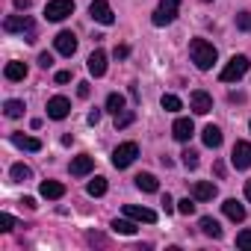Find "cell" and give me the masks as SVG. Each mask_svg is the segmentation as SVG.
<instances>
[{"label": "cell", "mask_w": 251, "mask_h": 251, "mask_svg": "<svg viewBox=\"0 0 251 251\" xmlns=\"http://www.w3.org/2000/svg\"><path fill=\"white\" fill-rule=\"evenodd\" d=\"M189 56H192V62H195V68H201V71H210L213 65H216V48L207 42V39H192L189 42Z\"/></svg>", "instance_id": "obj_1"}, {"label": "cell", "mask_w": 251, "mask_h": 251, "mask_svg": "<svg viewBox=\"0 0 251 251\" xmlns=\"http://www.w3.org/2000/svg\"><path fill=\"white\" fill-rule=\"evenodd\" d=\"M3 30L6 33H21V36H27V42H36V24H33L30 15H6Z\"/></svg>", "instance_id": "obj_2"}, {"label": "cell", "mask_w": 251, "mask_h": 251, "mask_svg": "<svg viewBox=\"0 0 251 251\" xmlns=\"http://www.w3.org/2000/svg\"><path fill=\"white\" fill-rule=\"evenodd\" d=\"M245 71H248V56H242V53H236V56H230V62L222 68V74H219V80L222 83H233V80H239V77H245Z\"/></svg>", "instance_id": "obj_3"}, {"label": "cell", "mask_w": 251, "mask_h": 251, "mask_svg": "<svg viewBox=\"0 0 251 251\" xmlns=\"http://www.w3.org/2000/svg\"><path fill=\"white\" fill-rule=\"evenodd\" d=\"M136 157H139V145L136 142H124V145H118L112 151V166L115 169H127Z\"/></svg>", "instance_id": "obj_4"}, {"label": "cell", "mask_w": 251, "mask_h": 251, "mask_svg": "<svg viewBox=\"0 0 251 251\" xmlns=\"http://www.w3.org/2000/svg\"><path fill=\"white\" fill-rule=\"evenodd\" d=\"M177 9H180V0H160V6H157V12H154L151 21L157 27H166V24H172L177 18Z\"/></svg>", "instance_id": "obj_5"}, {"label": "cell", "mask_w": 251, "mask_h": 251, "mask_svg": "<svg viewBox=\"0 0 251 251\" xmlns=\"http://www.w3.org/2000/svg\"><path fill=\"white\" fill-rule=\"evenodd\" d=\"M68 15H74V0H50L45 6V18L48 21H65Z\"/></svg>", "instance_id": "obj_6"}, {"label": "cell", "mask_w": 251, "mask_h": 251, "mask_svg": "<svg viewBox=\"0 0 251 251\" xmlns=\"http://www.w3.org/2000/svg\"><path fill=\"white\" fill-rule=\"evenodd\" d=\"M230 163L233 169H251V142H236L233 151H230Z\"/></svg>", "instance_id": "obj_7"}, {"label": "cell", "mask_w": 251, "mask_h": 251, "mask_svg": "<svg viewBox=\"0 0 251 251\" xmlns=\"http://www.w3.org/2000/svg\"><path fill=\"white\" fill-rule=\"evenodd\" d=\"M89 15H92L98 24H103V27L115 24V15H112V9H109V3H106V0H92V6H89Z\"/></svg>", "instance_id": "obj_8"}, {"label": "cell", "mask_w": 251, "mask_h": 251, "mask_svg": "<svg viewBox=\"0 0 251 251\" xmlns=\"http://www.w3.org/2000/svg\"><path fill=\"white\" fill-rule=\"evenodd\" d=\"M53 48H56L62 56H74V53H77V36H74L71 30H62V33H56Z\"/></svg>", "instance_id": "obj_9"}, {"label": "cell", "mask_w": 251, "mask_h": 251, "mask_svg": "<svg viewBox=\"0 0 251 251\" xmlns=\"http://www.w3.org/2000/svg\"><path fill=\"white\" fill-rule=\"evenodd\" d=\"M68 112H71V100H68V98L56 95V98H50V100H48V118H53V121H62Z\"/></svg>", "instance_id": "obj_10"}, {"label": "cell", "mask_w": 251, "mask_h": 251, "mask_svg": "<svg viewBox=\"0 0 251 251\" xmlns=\"http://www.w3.org/2000/svg\"><path fill=\"white\" fill-rule=\"evenodd\" d=\"M189 109H192V112H198V115H207V112L213 109V98H210L207 92H201V89H198V92H192V95H189Z\"/></svg>", "instance_id": "obj_11"}, {"label": "cell", "mask_w": 251, "mask_h": 251, "mask_svg": "<svg viewBox=\"0 0 251 251\" xmlns=\"http://www.w3.org/2000/svg\"><path fill=\"white\" fill-rule=\"evenodd\" d=\"M192 133H195L192 118H177V121L172 124V136H175L177 142H189V139H192Z\"/></svg>", "instance_id": "obj_12"}, {"label": "cell", "mask_w": 251, "mask_h": 251, "mask_svg": "<svg viewBox=\"0 0 251 251\" xmlns=\"http://www.w3.org/2000/svg\"><path fill=\"white\" fill-rule=\"evenodd\" d=\"M124 216H130L136 222H145V225H154L157 222V213L148 210V207H133V204H124Z\"/></svg>", "instance_id": "obj_13"}, {"label": "cell", "mask_w": 251, "mask_h": 251, "mask_svg": "<svg viewBox=\"0 0 251 251\" xmlns=\"http://www.w3.org/2000/svg\"><path fill=\"white\" fill-rule=\"evenodd\" d=\"M86 68H89L92 77H103V74H106V53H103V50H95V53L89 56Z\"/></svg>", "instance_id": "obj_14"}, {"label": "cell", "mask_w": 251, "mask_h": 251, "mask_svg": "<svg viewBox=\"0 0 251 251\" xmlns=\"http://www.w3.org/2000/svg\"><path fill=\"white\" fill-rule=\"evenodd\" d=\"M92 169H95V160H92L89 154H80V157L71 160V175H74V177H86Z\"/></svg>", "instance_id": "obj_15"}, {"label": "cell", "mask_w": 251, "mask_h": 251, "mask_svg": "<svg viewBox=\"0 0 251 251\" xmlns=\"http://www.w3.org/2000/svg\"><path fill=\"white\" fill-rule=\"evenodd\" d=\"M192 195H195V201H213V198L219 195V189H216V183H210V180H198V183L192 186Z\"/></svg>", "instance_id": "obj_16"}, {"label": "cell", "mask_w": 251, "mask_h": 251, "mask_svg": "<svg viewBox=\"0 0 251 251\" xmlns=\"http://www.w3.org/2000/svg\"><path fill=\"white\" fill-rule=\"evenodd\" d=\"M3 77H6L9 83H21V80L27 77V65H24V62H6Z\"/></svg>", "instance_id": "obj_17"}, {"label": "cell", "mask_w": 251, "mask_h": 251, "mask_svg": "<svg viewBox=\"0 0 251 251\" xmlns=\"http://www.w3.org/2000/svg\"><path fill=\"white\" fill-rule=\"evenodd\" d=\"M222 210H225V216H227L230 222H242V219H245V207H242L236 198H227V201L222 204Z\"/></svg>", "instance_id": "obj_18"}, {"label": "cell", "mask_w": 251, "mask_h": 251, "mask_svg": "<svg viewBox=\"0 0 251 251\" xmlns=\"http://www.w3.org/2000/svg\"><path fill=\"white\" fill-rule=\"evenodd\" d=\"M39 192H42V198L56 201V198H62V195H65V186H62V183H56V180H45V183L39 186Z\"/></svg>", "instance_id": "obj_19"}, {"label": "cell", "mask_w": 251, "mask_h": 251, "mask_svg": "<svg viewBox=\"0 0 251 251\" xmlns=\"http://www.w3.org/2000/svg\"><path fill=\"white\" fill-rule=\"evenodd\" d=\"M201 139H204L207 148H219V145H222V130L216 127V124H207L204 133H201Z\"/></svg>", "instance_id": "obj_20"}, {"label": "cell", "mask_w": 251, "mask_h": 251, "mask_svg": "<svg viewBox=\"0 0 251 251\" xmlns=\"http://www.w3.org/2000/svg\"><path fill=\"white\" fill-rule=\"evenodd\" d=\"M112 230H115V233H124V236H133L139 227H136V219L127 216V219H115V222H112Z\"/></svg>", "instance_id": "obj_21"}, {"label": "cell", "mask_w": 251, "mask_h": 251, "mask_svg": "<svg viewBox=\"0 0 251 251\" xmlns=\"http://www.w3.org/2000/svg\"><path fill=\"white\" fill-rule=\"evenodd\" d=\"M136 189H142V192H157V189H160V180H157L154 175L142 172V175H136Z\"/></svg>", "instance_id": "obj_22"}, {"label": "cell", "mask_w": 251, "mask_h": 251, "mask_svg": "<svg viewBox=\"0 0 251 251\" xmlns=\"http://www.w3.org/2000/svg\"><path fill=\"white\" fill-rule=\"evenodd\" d=\"M12 142H15L18 148H24V151H42V142H39V139H33V136H21V133H12Z\"/></svg>", "instance_id": "obj_23"}, {"label": "cell", "mask_w": 251, "mask_h": 251, "mask_svg": "<svg viewBox=\"0 0 251 251\" xmlns=\"http://www.w3.org/2000/svg\"><path fill=\"white\" fill-rule=\"evenodd\" d=\"M9 175H12V180H15V183H27V180L33 177V169H30V166H24V163H15V166L9 169Z\"/></svg>", "instance_id": "obj_24"}, {"label": "cell", "mask_w": 251, "mask_h": 251, "mask_svg": "<svg viewBox=\"0 0 251 251\" xmlns=\"http://www.w3.org/2000/svg\"><path fill=\"white\" fill-rule=\"evenodd\" d=\"M201 230H204V236H213V239L222 236V227H219V222L213 216H201Z\"/></svg>", "instance_id": "obj_25"}, {"label": "cell", "mask_w": 251, "mask_h": 251, "mask_svg": "<svg viewBox=\"0 0 251 251\" xmlns=\"http://www.w3.org/2000/svg\"><path fill=\"white\" fill-rule=\"evenodd\" d=\"M106 109H109L112 115H118V112H124V95H118V92H112V95L106 98Z\"/></svg>", "instance_id": "obj_26"}, {"label": "cell", "mask_w": 251, "mask_h": 251, "mask_svg": "<svg viewBox=\"0 0 251 251\" xmlns=\"http://www.w3.org/2000/svg\"><path fill=\"white\" fill-rule=\"evenodd\" d=\"M3 112H6L9 118H21V115H24V100H6V103H3Z\"/></svg>", "instance_id": "obj_27"}, {"label": "cell", "mask_w": 251, "mask_h": 251, "mask_svg": "<svg viewBox=\"0 0 251 251\" xmlns=\"http://www.w3.org/2000/svg\"><path fill=\"white\" fill-rule=\"evenodd\" d=\"M86 192H89L92 198H100V195L106 192V180H103V177H95V180H89V186H86Z\"/></svg>", "instance_id": "obj_28"}, {"label": "cell", "mask_w": 251, "mask_h": 251, "mask_svg": "<svg viewBox=\"0 0 251 251\" xmlns=\"http://www.w3.org/2000/svg\"><path fill=\"white\" fill-rule=\"evenodd\" d=\"M163 109L166 112H177V109H183V103H180L177 95H163Z\"/></svg>", "instance_id": "obj_29"}, {"label": "cell", "mask_w": 251, "mask_h": 251, "mask_svg": "<svg viewBox=\"0 0 251 251\" xmlns=\"http://www.w3.org/2000/svg\"><path fill=\"white\" fill-rule=\"evenodd\" d=\"M180 163H183L186 169H198V151H192V148H186V151L180 154Z\"/></svg>", "instance_id": "obj_30"}, {"label": "cell", "mask_w": 251, "mask_h": 251, "mask_svg": "<svg viewBox=\"0 0 251 251\" xmlns=\"http://www.w3.org/2000/svg\"><path fill=\"white\" fill-rule=\"evenodd\" d=\"M133 118H136V115H133L130 109L118 112V115H115V127H127V124H133Z\"/></svg>", "instance_id": "obj_31"}, {"label": "cell", "mask_w": 251, "mask_h": 251, "mask_svg": "<svg viewBox=\"0 0 251 251\" xmlns=\"http://www.w3.org/2000/svg\"><path fill=\"white\" fill-rule=\"evenodd\" d=\"M177 213L192 216V213H195V201H192V198H180V201H177Z\"/></svg>", "instance_id": "obj_32"}, {"label": "cell", "mask_w": 251, "mask_h": 251, "mask_svg": "<svg viewBox=\"0 0 251 251\" xmlns=\"http://www.w3.org/2000/svg\"><path fill=\"white\" fill-rule=\"evenodd\" d=\"M236 27H239L242 33H251V12H239V15H236Z\"/></svg>", "instance_id": "obj_33"}, {"label": "cell", "mask_w": 251, "mask_h": 251, "mask_svg": "<svg viewBox=\"0 0 251 251\" xmlns=\"http://www.w3.org/2000/svg\"><path fill=\"white\" fill-rule=\"evenodd\" d=\"M236 245H239V248H251V230L236 233Z\"/></svg>", "instance_id": "obj_34"}, {"label": "cell", "mask_w": 251, "mask_h": 251, "mask_svg": "<svg viewBox=\"0 0 251 251\" xmlns=\"http://www.w3.org/2000/svg\"><path fill=\"white\" fill-rule=\"evenodd\" d=\"M112 56H115V59H127V56H130V48H127V45H115Z\"/></svg>", "instance_id": "obj_35"}, {"label": "cell", "mask_w": 251, "mask_h": 251, "mask_svg": "<svg viewBox=\"0 0 251 251\" xmlns=\"http://www.w3.org/2000/svg\"><path fill=\"white\" fill-rule=\"evenodd\" d=\"M0 225H3V230H12V227H15V219H12L9 213H3V216H0Z\"/></svg>", "instance_id": "obj_36"}, {"label": "cell", "mask_w": 251, "mask_h": 251, "mask_svg": "<svg viewBox=\"0 0 251 251\" xmlns=\"http://www.w3.org/2000/svg\"><path fill=\"white\" fill-rule=\"evenodd\" d=\"M77 95H80V98H89V95H92V86H89V83H77Z\"/></svg>", "instance_id": "obj_37"}, {"label": "cell", "mask_w": 251, "mask_h": 251, "mask_svg": "<svg viewBox=\"0 0 251 251\" xmlns=\"http://www.w3.org/2000/svg\"><path fill=\"white\" fill-rule=\"evenodd\" d=\"M39 65H42V68H50V65H53V56H50V53H42V56H39Z\"/></svg>", "instance_id": "obj_38"}, {"label": "cell", "mask_w": 251, "mask_h": 251, "mask_svg": "<svg viewBox=\"0 0 251 251\" xmlns=\"http://www.w3.org/2000/svg\"><path fill=\"white\" fill-rule=\"evenodd\" d=\"M56 83H71V71H56Z\"/></svg>", "instance_id": "obj_39"}, {"label": "cell", "mask_w": 251, "mask_h": 251, "mask_svg": "<svg viewBox=\"0 0 251 251\" xmlns=\"http://www.w3.org/2000/svg\"><path fill=\"white\" fill-rule=\"evenodd\" d=\"M163 207H166V213L177 210V207H175V201H172V195H163Z\"/></svg>", "instance_id": "obj_40"}, {"label": "cell", "mask_w": 251, "mask_h": 251, "mask_svg": "<svg viewBox=\"0 0 251 251\" xmlns=\"http://www.w3.org/2000/svg\"><path fill=\"white\" fill-rule=\"evenodd\" d=\"M15 9H18V12H27V9H30V0H15Z\"/></svg>", "instance_id": "obj_41"}, {"label": "cell", "mask_w": 251, "mask_h": 251, "mask_svg": "<svg viewBox=\"0 0 251 251\" xmlns=\"http://www.w3.org/2000/svg\"><path fill=\"white\" fill-rule=\"evenodd\" d=\"M98 121H100V109H92L89 112V124H98Z\"/></svg>", "instance_id": "obj_42"}, {"label": "cell", "mask_w": 251, "mask_h": 251, "mask_svg": "<svg viewBox=\"0 0 251 251\" xmlns=\"http://www.w3.org/2000/svg\"><path fill=\"white\" fill-rule=\"evenodd\" d=\"M245 198H248V201H251V180H248V183H245Z\"/></svg>", "instance_id": "obj_43"}, {"label": "cell", "mask_w": 251, "mask_h": 251, "mask_svg": "<svg viewBox=\"0 0 251 251\" xmlns=\"http://www.w3.org/2000/svg\"><path fill=\"white\" fill-rule=\"evenodd\" d=\"M204 3H213V0H204Z\"/></svg>", "instance_id": "obj_44"}, {"label": "cell", "mask_w": 251, "mask_h": 251, "mask_svg": "<svg viewBox=\"0 0 251 251\" xmlns=\"http://www.w3.org/2000/svg\"><path fill=\"white\" fill-rule=\"evenodd\" d=\"M248 127H251V121H248Z\"/></svg>", "instance_id": "obj_45"}]
</instances>
